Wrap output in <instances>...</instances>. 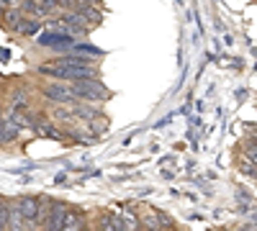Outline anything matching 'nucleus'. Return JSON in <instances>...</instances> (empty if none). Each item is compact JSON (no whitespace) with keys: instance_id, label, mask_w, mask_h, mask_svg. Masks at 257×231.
Listing matches in <instances>:
<instances>
[{"instance_id":"nucleus-1","label":"nucleus","mask_w":257,"mask_h":231,"mask_svg":"<svg viewBox=\"0 0 257 231\" xmlns=\"http://www.w3.org/2000/svg\"><path fill=\"white\" fill-rule=\"evenodd\" d=\"M67 85L72 88L75 98L80 103H88V106H100V103L108 100L111 90L103 85L100 77H90V80H77V82H67Z\"/></svg>"},{"instance_id":"nucleus-2","label":"nucleus","mask_w":257,"mask_h":231,"mask_svg":"<svg viewBox=\"0 0 257 231\" xmlns=\"http://www.w3.org/2000/svg\"><path fill=\"white\" fill-rule=\"evenodd\" d=\"M39 95H41L44 103H49L52 108L54 106H77V103H80L67 82H57V80L41 82V85H39Z\"/></svg>"},{"instance_id":"nucleus-3","label":"nucleus","mask_w":257,"mask_h":231,"mask_svg":"<svg viewBox=\"0 0 257 231\" xmlns=\"http://www.w3.org/2000/svg\"><path fill=\"white\" fill-rule=\"evenodd\" d=\"M39 47H52V49H75V39L67 36V34H59V31H52V29H44L36 39Z\"/></svg>"},{"instance_id":"nucleus-4","label":"nucleus","mask_w":257,"mask_h":231,"mask_svg":"<svg viewBox=\"0 0 257 231\" xmlns=\"http://www.w3.org/2000/svg\"><path fill=\"white\" fill-rule=\"evenodd\" d=\"M67 211H70L67 200H54L52 198L49 213H47V221H44V226H41V231H62V223H64V218H67Z\"/></svg>"},{"instance_id":"nucleus-5","label":"nucleus","mask_w":257,"mask_h":231,"mask_svg":"<svg viewBox=\"0 0 257 231\" xmlns=\"http://www.w3.org/2000/svg\"><path fill=\"white\" fill-rule=\"evenodd\" d=\"M6 111H13V113H24V116H34V106H31V93L24 90V88H13L11 95H8V108Z\"/></svg>"},{"instance_id":"nucleus-6","label":"nucleus","mask_w":257,"mask_h":231,"mask_svg":"<svg viewBox=\"0 0 257 231\" xmlns=\"http://www.w3.org/2000/svg\"><path fill=\"white\" fill-rule=\"evenodd\" d=\"M31 131L39 134V136H54V139H64V134L57 129V123L52 121V116L47 111H41V113H34V126H31Z\"/></svg>"},{"instance_id":"nucleus-7","label":"nucleus","mask_w":257,"mask_h":231,"mask_svg":"<svg viewBox=\"0 0 257 231\" xmlns=\"http://www.w3.org/2000/svg\"><path fill=\"white\" fill-rule=\"evenodd\" d=\"M16 205H18L21 216H24L29 231H34V218H36V211H39V195H18Z\"/></svg>"},{"instance_id":"nucleus-8","label":"nucleus","mask_w":257,"mask_h":231,"mask_svg":"<svg viewBox=\"0 0 257 231\" xmlns=\"http://www.w3.org/2000/svg\"><path fill=\"white\" fill-rule=\"evenodd\" d=\"M88 226H90V223H88V216H85L82 208L70 205L67 218H64V223H62V231H85Z\"/></svg>"},{"instance_id":"nucleus-9","label":"nucleus","mask_w":257,"mask_h":231,"mask_svg":"<svg viewBox=\"0 0 257 231\" xmlns=\"http://www.w3.org/2000/svg\"><path fill=\"white\" fill-rule=\"evenodd\" d=\"M77 16H80V24H82L85 29H88V34L103 24V11H100V8L82 6V8H77Z\"/></svg>"},{"instance_id":"nucleus-10","label":"nucleus","mask_w":257,"mask_h":231,"mask_svg":"<svg viewBox=\"0 0 257 231\" xmlns=\"http://www.w3.org/2000/svg\"><path fill=\"white\" fill-rule=\"evenodd\" d=\"M95 231H121V218L111 211H98Z\"/></svg>"},{"instance_id":"nucleus-11","label":"nucleus","mask_w":257,"mask_h":231,"mask_svg":"<svg viewBox=\"0 0 257 231\" xmlns=\"http://www.w3.org/2000/svg\"><path fill=\"white\" fill-rule=\"evenodd\" d=\"M8 231H29L24 216H21L18 205H16V198L8 200Z\"/></svg>"},{"instance_id":"nucleus-12","label":"nucleus","mask_w":257,"mask_h":231,"mask_svg":"<svg viewBox=\"0 0 257 231\" xmlns=\"http://www.w3.org/2000/svg\"><path fill=\"white\" fill-rule=\"evenodd\" d=\"M41 29H44V21H39V18H24V21H21V26H18V36L36 39Z\"/></svg>"},{"instance_id":"nucleus-13","label":"nucleus","mask_w":257,"mask_h":231,"mask_svg":"<svg viewBox=\"0 0 257 231\" xmlns=\"http://www.w3.org/2000/svg\"><path fill=\"white\" fill-rule=\"evenodd\" d=\"M21 21H24L21 11H18V8H8V11L3 13V18H0V24H3V29H6V31H11V34H18Z\"/></svg>"},{"instance_id":"nucleus-14","label":"nucleus","mask_w":257,"mask_h":231,"mask_svg":"<svg viewBox=\"0 0 257 231\" xmlns=\"http://www.w3.org/2000/svg\"><path fill=\"white\" fill-rule=\"evenodd\" d=\"M21 11V16L24 18H39L41 21V8H39V0H21V3L16 6Z\"/></svg>"},{"instance_id":"nucleus-15","label":"nucleus","mask_w":257,"mask_h":231,"mask_svg":"<svg viewBox=\"0 0 257 231\" xmlns=\"http://www.w3.org/2000/svg\"><path fill=\"white\" fill-rule=\"evenodd\" d=\"M239 157H244V159H249L252 164H257V146H254V144H249V141H244Z\"/></svg>"},{"instance_id":"nucleus-16","label":"nucleus","mask_w":257,"mask_h":231,"mask_svg":"<svg viewBox=\"0 0 257 231\" xmlns=\"http://www.w3.org/2000/svg\"><path fill=\"white\" fill-rule=\"evenodd\" d=\"M0 231H8V198L0 203Z\"/></svg>"},{"instance_id":"nucleus-17","label":"nucleus","mask_w":257,"mask_h":231,"mask_svg":"<svg viewBox=\"0 0 257 231\" xmlns=\"http://www.w3.org/2000/svg\"><path fill=\"white\" fill-rule=\"evenodd\" d=\"M234 231H257V223L254 221H244V223H237Z\"/></svg>"},{"instance_id":"nucleus-18","label":"nucleus","mask_w":257,"mask_h":231,"mask_svg":"<svg viewBox=\"0 0 257 231\" xmlns=\"http://www.w3.org/2000/svg\"><path fill=\"white\" fill-rule=\"evenodd\" d=\"M247 141L257 146V126H249V139H247Z\"/></svg>"},{"instance_id":"nucleus-19","label":"nucleus","mask_w":257,"mask_h":231,"mask_svg":"<svg viewBox=\"0 0 257 231\" xmlns=\"http://www.w3.org/2000/svg\"><path fill=\"white\" fill-rule=\"evenodd\" d=\"M0 3H3L6 8H16V6H18V0H0Z\"/></svg>"},{"instance_id":"nucleus-20","label":"nucleus","mask_w":257,"mask_h":231,"mask_svg":"<svg viewBox=\"0 0 257 231\" xmlns=\"http://www.w3.org/2000/svg\"><path fill=\"white\" fill-rule=\"evenodd\" d=\"M6 116V106H3V100H0V118Z\"/></svg>"},{"instance_id":"nucleus-21","label":"nucleus","mask_w":257,"mask_h":231,"mask_svg":"<svg viewBox=\"0 0 257 231\" xmlns=\"http://www.w3.org/2000/svg\"><path fill=\"white\" fill-rule=\"evenodd\" d=\"M6 11H8V8H6L3 3H0V18H3V13H6Z\"/></svg>"},{"instance_id":"nucleus-22","label":"nucleus","mask_w":257,"mask_h":231,"mask_svg":"<svg viewBox=\"0 0 257 231\" xmlns=\"http://www.w3.org/2000/svg\"><path fill=\"white\" fill-rule=\"evenodd\" d=\"M252 177H254V180H257V164H254V172H252Z\"/></svg>"},{"instance_id":"nucleus-23","label":"nucleus","mask_w":257,"mask_h":231,"mask_svg":"<svg viewBox=\"0 0 257 231\" xmlns=\"http://www.w3.org/2000/svg\"><path fill=\"white\" fill-rule=\"evenodd\" d=\"M162 231H178V228H162Z\"/></svg>"},{"instance_id":"nucleus-24","label":"nucleus","mask_w":257,"mask_h":231,"mask_svg":"<svg viewBox=\"0 0 257 231\" xmlns=\"http://www.w3.org/2000/svg\"><path fill=\"white\" fill-rule=\"evenodd\" d=\"M0 203H6V198H3V195H0Z\"/></svg>"},{"instance_id":"nucleus-25","label":"nucleus","mask_w":257,"mask_h":231,"mask_svg":"<svg viewBox=\"0 0 257 231\" xmlns=\"http://www.w3.org/2000/svg\"><path fill=\"white\" fill-rule=\"evenodd\" d=\"M85 231H93V228H90V226H88V228H85Z\"/></svg>"},{"instance_id":"nucleus-26","label":"nucleus","mask_w":257,"mask_h":231,"mask_svg":"<svg viewBox=\"0 0 257 231\" xmlns=\"http://www.w3.org/2000/svg\"><path fill=\"white\" fill-rule=\"evenodd\" d=\"M216 231H226V228H216Z\"/></svg>"}]
</instances>
